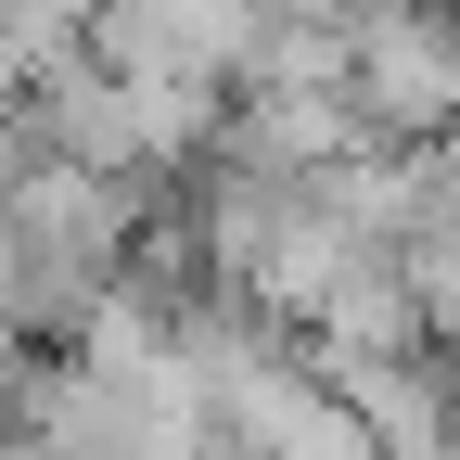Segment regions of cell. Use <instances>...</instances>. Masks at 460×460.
<instances>
[{
	"mask_svg": "<svg viewBox=\"0 0 460 460\" xmlns=\"http://www.w3.org/2000/svg\"><path fill=\"white\" fill-rule=\"evenodd\" d=\"M447 128H460V115H447Z\"/></svg>",
	"mask_w": 460,
	"mask_h": 460,
	"instance_id": "1",
	"label": "cell"
}]
</instances>
